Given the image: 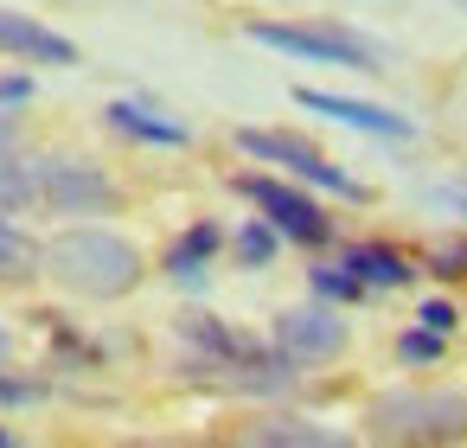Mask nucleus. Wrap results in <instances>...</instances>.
<instances>
[{
  "instance_id": "obj_21",
  "label": "nucleus",
  "mask_w": 467,
  "mask_h": 448,
  "mask_svg": "<svg viewBox=\"0 0 467 448\" xmlns=\"http://www.w3.org/2000/svg\"><path fill=\"white\" fill-rule=\"evenodd\" d=\"M416 320H422V327H435V333H454V327H461V307L435 295V301H422V307H416Z\"/></svg>"
},
{
  "instance_id": "obj_3",
  "label": "nucleus",
  "mask_w": 467,
  "mask_h": 448,
  "mask_svg": "<svg viewBox=\"0 0 467 448\" xmlns=\"http://www.w3.org/2000/svg\"><path fill=\"white\" fill-rule=\"evenodd\" d=\"M256 46L301 58V65H339V71H384V52L346 26H301V20H250L244 26Z\"/></svg>"
},
{
  "instance_id": "obj_12",
  "label": "nucleus",
  "mask_w": 467,
  "mask_h": 448,
  "mask_svg": "<svg viewBox=\"0 0 467 448\" xmlns=\"http://www.w3.org/2000/svg\"><path fill=\"white\" fill-rule=\"evenodd\" d=\"M180 339H186V346H199V352H212L218 365H244V359H256V339L231 333V327H224V320H212V314H180Z\"/></svg>"
},
{
  "instance_id": "obj_13",
  "label": "nucleus",
  "mask_w": 467,
  "mask_h": 448,
  "mask_svg": "<svg viewBox=\"0 0 467 448\" xmlns=\"http://www.w3.org/2000/svg\"><path fill=\"white\" fill-rule=\"evenodd\" d=\"M244 442H263V448H339L346 435L339 429H320L307 416H269V422H250Z\"/></svg>"
},
{
  "instance_id": "obj_14",
  "label": "nucleus",
  "mask_w": 467,
  "mask_h": 448,
  "mask_svg": "<svg viewBox=\"0 0 467 448\" xmlns=\"http://www.w3.org/2000/svg\"><path fill=\"white\" fill-rule=\"evenodd\" d=\"M346 263L365 276V288H403V282L416 276V263H410L397 244H378V237H371V244H352Z\"/></svg>"
},
{
  "instance_id": "obj_16",
  "label": "nucleus",
  "mask_w": 467,
  "mask_h": 448,
  "mask_svg": "<svg viewBox=\"0 0 467 448\" xmlns=\"http://www.w3.org/2000/svg\"><path fill=\"white\" fill-rule=\"evenodd\" d=\"M275 244H282V231H275L269 218H250V224L237 231V263H244V269H269V263H275Z\"/></svg>"
},
{
  "instance_id": "obj_17",
  "label": "nucleus",
  "mask_w": 467,
  "mask_h": 448,
  "mask_svg": "<svg viewBox=\"0 0 467 448\" xmlns=\"http://www.w3.org/2000/svg\"><path fill=\"white\" fill-rule=\"evenodd\" d=\"M314 295H327V301H358L365 295V276L339 256V263H320L314 269Z\"/></svg>"
},
{
  "instance_id": "obj_7",
  "label": "nucleus",
  "mask_w": 467,
  "mask_h": 448,
  "mask_svg": "<svg viewBox=\"0 0 467 448\" xmlns=\"http://www.w3.org/2000/svg\"><path fill=\"white\" fill-rule=\"evenodd\" d=\"M346 346V320L333 307H288L275 314V352H288L295 365H320Z\"/></svg>"
},
{
  "instance_id": "obj_8",
  "label": "nucleus",
  "mask_w": 467,
  "mask_h": 448,
  "mask_svg": "<svg viewBox=\"0 0 467 448\" xmlns=\"http://www.w3.org/2000/svg\"><path fill=\"white\" fill-rule=\"evenodd\" d=\"M295 103H301V109H314V116H333V122H346V129L384 135V141H410V135H416V122H410V116L378 109V103H358V97H333V90H295Z\"/></svg>"
},
{
  "instance_id": "obj_22",
  "label": "nucleus",
  "mask_w": 467,
  "mask_h": 448,
  "mask_svg": "<svg viewBox=\"0 0 467 448\" xmlns=\"http://www.w3.org/2000/svg\"><path fill=\"white\" fill-rule=\"evenodd\" d=\"M33 103V78H0V109H20Z\"/></svg>"
},
{
  "instance_id": "obj_5",
  "label": "nucleus",
  "mask_w": 467,
  "mask_h": 448,
  "mask_svg": "<svg viewBox=\"0 0 467 448\" xmlns=\"http://www.w3.org/2000/svg\"><path fill=\"white\" fill-rule=\"evenodd\" d=\"M288 244H301V250H320V244H333V218L301 193V186H288V180H269V173H237L231 180Z\"/></svg>"
},
{
  "instance_id": "obj_18",
  "label": "nucleus",
  "mask_w": 467,
  "mask_h": 448,
  "mask_svg": "<svg viewBox=\"0 0 467 448\" xmlns=\"http://www.w3.org/2000/svg\"><path fill=\"white\" fill-rule=\"evenodd\" d=\"M441 352H448V333H435V327H422V320L397 339V359H403V365H435Z\"/></svg>"
},
{
  "instance_id": "obj_9",
  "label": "nucleus",
  "mask_w": 467,
  "mask_h": 448,
  "mask_svg": "<svg viewBox=\"0 0 467 448\" xmlns=\"http://www.w3.org/2000/svg\"><path fill=\"white\" fill-rule=\"evenodd\" d=\"M0 52L33 58V65H78V46L65 33L39 26L33 14H7V7H0Z\"/></svg>"
},
{
  "instance_id": "obj_4",
  "label": "nucleus",
  "mask_w": 467,
  "mask_h": 448,
  "mask_svg": "<svg viewBox=\"0 0 467 448\" xmlns=\"http://www.w3.org/2000/svg\"><path fill=\"white\" fill-rule=\"evenodd\" d=\"M39 205L46 212H65V218H103L122 205L116 180L97 167V161H78V154H39Z\"/></svg>"
},
{
  "instance_id": "obj_20",
  "label": "nucleus",
  "mask_w": 467,
  "mask_h": 448,
  "mask_svg": "<svg viewBox=\"0 0 467 448\" xmlns=\"http://www.w3.org/2000/svg\"><path fill=\"white\" fill-rule=\"evenodd\" d=\"M33 403H46L39 378H7V371H0V410H33Z\"/></svg>"
},
{
  "instance_id": "obj_6",
  "label": "nucleus",
  "mask_w": 467,
  "mask_h": 448,
  "mask_svg": "<svg viewBox=\"0 0 467 448\" xmlns=\"http://www.w3.org/2000/svg\"><path fill=\"white\" fill-rule=\"evenodd\" d=\"M237 148L250 154V161H269V167H288L295 180H307V186H320V193H339V199H365V186L352 180V173H339L320 148H307L301 135H282V129H237Z\"/></svg>"
},
{
  "instance_id": "obj_10",
  "label": "nucleus",
  "mask_w": 467,
  "mask_h": 448,
  "mask_svg": "<svg viewBox=\"0 0 467 448\" xmlns=\"http://www.w3.org/2000/svg\"><path fill=\"white\" fill-rule=\"evenodd\" d=\"M103 116H109V129L129 135V141H154V148H186V141H192L186 122H173V116H161L154 103H135V97H116Z\"/></svg>"
},
{
  "instance_id": "obj_2",
  "label": "nucleus",
  "mask_w": 467,
  "mask_h": 448,
  "mask_svg": "<svg viewBox=\"0 0 467 448\" xmlns=\"http://www.w3.org/2000/svg\"><path fill=\"white\" fill-rule=\"evenodd\" d=\"M365 422L384 442H454L467 435V391H384L365 403Z\"/></svg>"
},
{
  "instance_id": "obj_26",
  "label": "nucleus",
  "mask_w": 467,
  "mask_h": 448,
  "mask_svg": "<svg viewBox=\"0 0 467 448\" xmlns=\"http://www.w3.org/2000/svg\"><path fill=\"white\" fill-rule=\"evenodd\" d=\"M0 448H14V435H7V429H0Z\"/></svg>"
},
{
  "instance_id": "obj_23",
  "label": "nucleus",
  "mask_w": 467,
  "mask_h": 448,
  "mask_svg": "<svg viewBox=\"0 0 467 448\" xmlns=\"http://www.w3.org/2000/svg\"><path fill=\"white\" fill-rule=\"evenodd\" d=\"M435 199H441V205H454V212H467V193H461V186H441Z\"/></svg>"
},
{
  "instance_id": "obj_15",
  "label": "nucleus",
  "mask_w": 467,
  "mask_h": 448,
  "mask_svg": "<svg viewBox=\"0 0 467 448\" xmlns=\"http://www.w3.org/2000/svg\"><path fill=\"white\" fill-rule=\"evenodd\" d=\"M46 269V244H33L20 224L0 218V282H33Z\"/></svg>"
},
{
  "instance_id": "obj_11",
  "label": "nucleus",
  "mask_w": 467,
  "mask_h": 448,
  "mask_svg": "<svg viewBox=\"0 0 467 448\" xmlns=\"http://www.w3.org/2000/svg\"><path fill=\"white\" fill-rule=\"evenodd\" d=\"M218 244H224V231H218L212 218H199L192 231H180V237H173V250H167V263H161V269H167L173 282H186V288H192V282H205V263H212V250H218Z\"/></svg>"
},
{
  "instance_id": "obj_24",
  "label": "nucleus",
  "mask_w": 467,
  "mask_h": 448,
  "mask_svg": "<svg viewBox=\"0 0 467 448\" xmlns=\"http://www.w3.org/2000/svg\"><path fill=\"white\" fill-rule=\"evenodd\" d=\"M14 148H20V135H14V122H0V161H7Z\"/></svg>"
},
{
  "instance_id": "obj_19",
  "label": "nucleus",
  "mask_w": 467,
  "mask_h": 448,
  "mask_svg": "<svg viewBox=\"0 0 467 448\" xmlns=\"http://www.w3.org/2000/svg\"><path fill=\"white\" fill-rule=\"evenodd\" d=\"M429 276L461 282V276H467V237H441V244H429Z\"/></svg>"
},
{
  "instance_id": "obj_1",
  "label": "nucleus",
  "mask_w": 467,
  "mask_h": 448,
  "mask_svg": "<svg viewBox=\"0 0 467 448\" xmlns=\"http://www.w3.org/2000/svg\"><path fill=\"white\" fill-rule=\"evenodd\" d=\"M46 276H58L84 301H122L141 282V250L129 237H116V231L78 224V231H58L46 244Z\"/></svg>"
},
{
  "instance_id": "obj_25",
  "label": "nucleus",
  "mask_w": 467,
  "mask_h": 448,
  "mask_svg": "<svg viewBox=\"0 0 467 448\" xmlns=\"http://www.w3.org/2000/svg\"><path fill=\"white\" fill-rule=\"evenodd\" d=\"M7 352H14V339H7V333H0V359H7Z\"/></svg>"
}]
</instances>
